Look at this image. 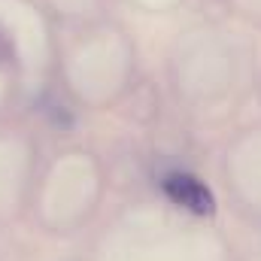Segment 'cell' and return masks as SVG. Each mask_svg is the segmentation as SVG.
I'll list each match as a JSON object with an SVG mask.
<instances>
[{
    "instance_id": "obj_1",
    "label": "cell",
    "mask_w": 261,
    "mask_h": 261,
    "mask_svg": "<svg viewBox=\"0 0 261 261\" xmlns=\"http://www.w3.org/2000/svg\"><path fill=\"white\" fill-rule=\"evenodd\" d=\"M164 192L170 195V200H176L179 206L192 210L197 216L213 213V206H216L210 189L203 182H197L195 176H189V173H170V176H164Z\"/></svg>"
}]
</instances>
